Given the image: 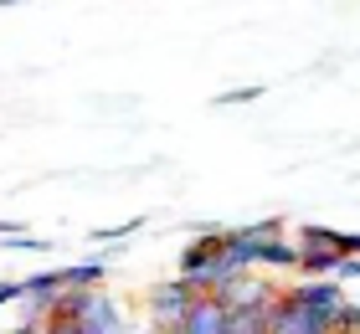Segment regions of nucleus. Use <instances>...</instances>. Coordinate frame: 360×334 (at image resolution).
<instances>
[{"label": "nucleus", "instance_id": "nucleus-1", "mask_svg": "<svg viewBox=\"0 0 360 334\" xmlns=\"http://www.w3.org/2000/svg\"><path fill=\"white\" fill-rule=\"evenodd\" d=\"M283 298L293 309H304L314 324H324L330 334H340V324H345V309H350V298H345V288H340L335 278H319V283H293V288H283Z\"/></svg>", "mask_w": 360, "mask_h": 334}, {"label": "nucleus", "instance_id": "nucleus-2", "mask_svg": "<svg viewBox=\"0 0 360 334\" xmlns=\"http://www.w3.org/2000/svg\"><path fill=\"white\" fill-rule=\"evenodd\" d=\"M195 298L201 293H191L180 278H165V283H155L150 293H144V314H150V329L155 334H180L191 319V309H195Z\"/></svg>", "mask_w": 360, "mask_h": 334}, {"label": "nucleus", "instance_id": "nucleus-3", "mask_svg": "<svg viewBox=\"0 0 360 334\" xmlns=\"http://www.w3.org/2000/svg\"><path fill=\"white\" fill-rule=\"evenodd\" d=\"M221 242H226V231H201V237H195L186 252H180V283H195V278H206L211 267L221 262Z\"/></svg>", "mask_w": 360, "mask_h": 334}, {"label": "nucleus", "instance_id": "nucleus-4", "mask_svg": "<svg viewBox=\"0 0 360 334\" xmlns=\"http://www.w3.org/2000/svg\"><path fill=\"white\" fill-rule=\"evenodd\" d=\"M180 334H226V304L221 298H195V309H191Z\"/></svg>", "mask_w": 360, "mask_h": 334}, {"label": "nucleus", "instance_id": "nucleus-5", "mask_svg": "<svg viewBox=\"0 0 360 334\" xmlns=\"http://www.w3.org/2000/svg\"><path fill=\"white\" fill-rule=\"evenodd\" d=\"M268 334H330V329L314 324L304 309H293L288 298H278V309H273V319H268Z\"/></svg>", "mask_w": 360, "mask_h": 334}, {"label": "nucleus", "instance_id": "nucleus-6", "mask_svg": "<svg viewBox=\"0 0 360 334\" xmlns=\"http://www.w3.org/2000/svg\"><path fill=\"white\" fill-rule=\"evenodd\" d=\"M340 262H345V252H340V247H299V273H304L309 283L335 278Z\"/></svg>", "mask_w": 360, "mask_h": 334}, {"label": "nucleus", "instance_id": "nucleus-7", "mask_svg": "<svg viewBox=\"0 0 360 334\" xmlns=\"http://www.w3.org/2000/svg\"><path fill=\"white\" fill-rule=\"evenodd\" d=\"M278 304H257V309H226V334H268Z\"/></svg>", "mask_w": 360, "mask_h": 334}, {"label": "nucleus", "instance_id": "nucleus-8", "mask_svg": "<svg viewBox=\"0 0 360 334\" xmlns=\"http://www.w3.org/2000/svg\"><path fill=\"white\" fill-rule=\"evenodd\" d=\"M103 278H108V257H88V262L62 267V288H98Z\"/></svg>", "mask_w": 360, "mask_h": 334}, {"label": "nucleus", "instance_id": "nucleus-9", "mask_svg": "<svg viewBox=\"0 0 360 334\" xmlns=\"http://www.w3.org/2000/svg\"><path fill=\"white\" fill-rule=\"evenodd\" d=\"M257 267H278V273H283V267H293V273H299V247L293 242H257Z\"/></svg>", "mask_w": 360, "mask_h": 334}, {"label": "nucleus", "instance_id": "nucleus-10", "mask_svg": "<svg viewBox=\"0 0 360 334\" xmlns=\"http://www.w3.org/2000/svg\"><path fill=\"white\" fill-rule=\"evenodd\" d=\"M242 237H248V242H278V237H283V221H278V216L252 221V226H242Z\"/></svg>", "mask_w": 360, "mask_h": 334}, {"label": "nucleus", "instance_id": "nucleus-11", "mask_svg": "<svg viewBox=\"0 0 360 334\" xmlns=\"http://www.w3.org/2000/svg\"><path fill=\"white\" fill-rule=\"evenodd\" d=\"M139 226H144L139 216H134V221H119V226H98V231H93V242H124V237H134Z\"/></svg>", "mask_w": 360, "mask_h": 334}, {"label": "nucleus", "instance_id": "nucleus-12", "mask_svg": "<svg viewBox=\"0 0 360 334\" xmlns=\"http://www.w3.org/2000/svg\"><path fill=\"white\" fill-rule=\"evenodd\" d=\"M252 98H263V88H232V93H221V98H211V103H221V108H232V103H252Z\"/></svg>", "mask_w": 360, "mask_h": 334}, {"label": "nucleus", "instance_id": "nucleus-13", "mask_svg": "<svg viewBox=\"0 0 360 334\" xmlns=\"http://www.w3.org/2000/svg\"><path fill=\"white\" fill-rule=\"evenodd\" d=\"M355 278H360V257H345V262L335 267V283H340V288H345V283H355Z\"/></svg>", "mask_w": 360, "mask_h": 334}, {"label": "nucleus", "instance_id": "nucleus-14", "mask_svg": "<svg viewBox=\"0 0 360 334\" xmlns=\"http://www.w3.org/2000/svg\"><path fill=\"white\" fill-rule=\"evenodd\" d=\"M15 298H26V288H21L15 278H6V283H0V309H6V304H15Z\"/></svg>", "mask_w": 360, "mask_h": 334}, {"label": "nucleus", "instance_id": "nucleus-15", "mask_svg": "<svg viewBox=\"0 0 360 334\" xmlns=\"http://www.w3.org/2000/svg\"><path fill=\"white\" fill-rule=\"evenodd\" d=\"M41 334H83V324H62V319H46Z\"/></svg>", "mask_w": 360, "mask_h": 334}, {"label": "nucleus", "instance_id": "nucleus-16", "mask_svg": "<svg viewBox=\"0 0 360 334\" xmlns=\"http://www.w3.org/2000/svg\"><path fill=\"white\" fill-rule=\"evenodd\" d=\"M340 334H360V304L345 309V324H340Z\"/></svg>", "mask_w": 360, "mask_h": 334}, {"label": "nucleus", "instance_id": "nucleus-17", "mask_svg": "<svg viewBox=\"0 0 360 334\" xmlns=\"http://www.w3.org/2000/svg\"><path fill=\"white\" fill-rule=\"evenodd\" d=\"M11 334H41V324H15Z\"/></svg>", "mask_w": 360, "mask_h": 334}]
</instances>
